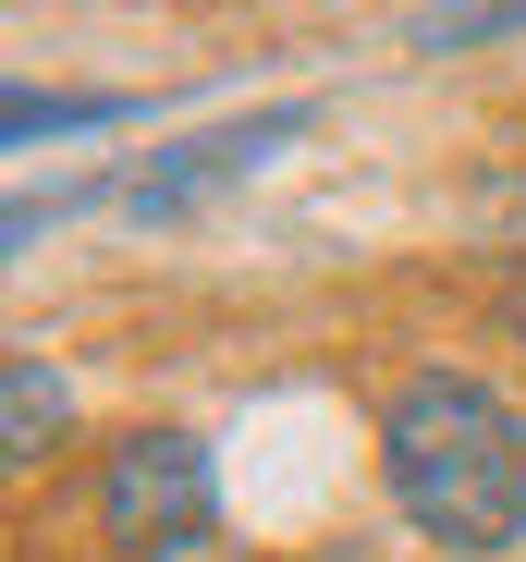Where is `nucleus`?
<instances>
[{"label": "nucleus", "mask_w": 526, "mask_h": 562, "mask_svg": "<svg viewBox=\"0 0 526 562\" xmlns=\"http://www.w3.org/2000/svg\"><path fill=\"white\" fill-rule=\"evenodd\" d=\"M514 25H526V0H466V13H441L416 49H441V61H454V49H490V37H514Z\"/></svg>", "instance_id": "423d86ee"}, {"label": "nucleus", "mask_w": 526, "mask_h": 562, "mask_svg": "<svg viewBox=\"0 0 526 562\" xmlns=\"http://www.w3.org/2000/svg\"><path fill=\"white\" fill-rule=\"evenodd\" d=\"M380 477H392V514L416 538H441L466 562L526 538V428L466 367H416L380 404Z\"/></svg>", "instance_id": "f257e3e1"}, {"label": "nucleus", "mask_w": 526, "mask_h": 562, "mask_svg": "<svg viewBox=\"0 0 526 562\" xmlns=\"http://www.w3.org/2000/svg\"><path fill=\"white\" fill-rule=\"evenodd\" d=\"M111 123H135V99H99V86H13V111H0V135L13 147H37V135H111Z\"/></svg>", "instance_id": "39448f33"}, {"label": "nucleus", "mask_w": 526, "mask_h": 562, "mask_svg": "<svg viewBox=\"0 0 526 562\" xmlns=\"http://www.w3.org/2000/svg\"><path fill=\"white\" fill-rule=\"evenodd\" d=\"M99 538L123 562H197L221 538V464L197 428H123L99 452Z\"/></svg>", "instance_id": "f03ea898"}, {"label": "nucleus", "mask_w": 526, "mask_h": 562, "mask_svg": "<svg viewBox=\"0 0 526 562\" xmlns=\"http://www.w3.org/2000/svg\"><path fill=\"white\" fill-rule=\"evenodd\" d=\"M99 196H123V183H61V196H13V221H0V233H13V245H37L49 221H74V209H99Z\"/></svg>", "instance_id": "0eeeda50"}, {"label": "nucleus", "mask_w": 526, "mask_h": 562, "mask_svg": "<svg viewBox=\"0 0 526 562\" xmlns=\"http://www.w3.org/2000/svg\"><path fill=\"white\" fill-rule=\"evenodd\" d=\"M61 428H74L61 367H49V355H13V367H0V464H13V477H25V464H49Z\"/></svg>", "instance_id": "20e7f679"}, {"label": "nucleus", "mask_w": 526, "mask_h": 562, "mask_svg": "<svg viewBox=\"0 0 526 562\" xmlns=\"http://www.w3.org/2000/svg\"><path fill=\"white\" fill-rule=\"evenodd\" d=\"M306 123H318L306 99H282V111H257V123H209V135H184V147H159L147 171H123V209H135V221H184L197 196H221L233 171H257L270 147H294Z\"/></svg>", "instance_id": "7ed1b4c3"}]
</instances>
